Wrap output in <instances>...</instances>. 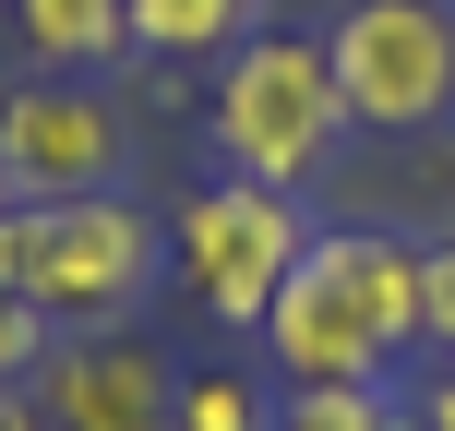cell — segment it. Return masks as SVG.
Here are the masks:
<instances>
[{
    "instance_id": "obj_1",
    "label": "cell",
    "mask_w": 455,
    "mask_h": 431,
    "mask_svg": "<svg viewBox=\"0 0 455 431\" xmlns=\"http://www.w3.org/2000/svg\"><path fill=\"white\" fill-rule=\"evenodd\" d=\"M264 360L275 384H395V360H419V251L384 227H312L264 312Z\"/></svg>"
},
{
    "instance_id": "obj_2",
    "label": "cell",
    "mask_w": 455,
    "mask_h": 431,
    "mask_svg": "<svg viewBox=\"0 0 455 431\" xmlns=\"http://www.w3.org/2000/svg\"><path fill=\"white\" fill-rule=\"evenodd\" d=\"M216 168L228 180H264V192H312L323 168H336V144L360 132L336 96V60H323V36H251L216 60Z\"/></svg>"
},
{
    "instance_id": "obj_3",
    "label": "cell",
    "mask_w": 455,
    "mask_h": 431,
    "mask_svg": "<svg viewBox=\"0 0 455 431\" xmlns=\"http://www.w3.org/2000/svg\"><path fill=\"white\" fill-rule=\"evenodd\" d=\"M299 251H312L299 192L228 180V168L168 216V275L204 299V323H228V336H264V312H275V288L299 275Z\"/></svg>"
},
{
    "instance_id": "obj_4",
    "label": "cell",
    "mask_w": 455,
    "mask_h": 431,
    "mask_svg": "<svg viewBox=\"0 0 455 431\" xmlns=\"http://www.w3.org/2000/svg\"><path fill=\"white\" fill-rule=\"evenodd\" d=\"M323 60L360 132H443L455 120V12L443 0H347L323 24Z\"/></svg>"
},
{
    "instance_id": "obj_5",
    "label": "cell",
    "mask_w": 455,
    "mask_h": 431,
    "mask_svg": "<svg viewBox=\"0 0 455 431\" xmlns=\"http://www.w3.org/2000/svg\"><path fill=\"white\" fill-rule=\"evenodd\" d=\"M168 240L132 192H72V204H36V264H24V299L60 323H132V299L156 288Z\"/></svg>"
},
{
    "instance_id": "obj_6",
    "label": "cell",
    "mask_w": 455,
    "mask_h": 431,
    "mask_svg": "<svg viewBox=\"0 0 455 431\" xmlns=\"http://www.w3.org/2000/svg\"><path fill=\"white\" fill-rule=\"evenodd\" d=\"M120 108L72 72H24L0 96V168H12V204H72V192H120Z\"/></svg>"
},
{
    "instance_id": "obj_7",
    "label": "cell",
    "mask_w": 455,
    "mask_h": 431,
    "mask_svg": "<svg viewBox=\"0 0 455 431\" xmlns=\"http://www.w3.org/2000/svg\"><path fill=\"white\" fill-rule=\"evenodd\" d=\"M36 395L60 431H168L180 408V360L132 323H60L36 360Z\"/></svg>"
},
{
    "instance_id": "obj_8",
    "label": "cell",
    "mask_w": 455,
    "mask_h": 431,
    "mask_svg": "<svg viewBox=\"0 0 455 431\" xmlns=\"http://www.w3.org/2000/svg\"><path fill=\"white\" fill-rule=\"evenodd\" d=\"M12 36L36 72H72V84H96V72L132 48V0H12Z\"/></svg>"
},
{
    "instance_id": "obj_9",
    "label": "cell",
    "mask_w": 455,
    "mask_h": 431,
    "mask_svg": "<svg viewBox=\"0 0 455 431\" xmlns=\"http://www.w3.org/2000/svg\"><path fill=\"white\" fill-rule=\"evenodd\" d=\"M264 36V0H132V48L144 60H228Z\"/></svg>"
},
{
    "instance_id": "obj_10",
    "label": "cell",
    "mask_w": 455,
    "mask_h": 431,
    "mask_svg": "<svg viewBox=\"0 0 455 431\" xmlns=\"http://www.w3.org/2000/svg\"><path fill=\"white\" fill-rule=\"evenodd\" d=\"M275 431H419L395 384H275Z\"/></svg>"
},
{
    "instance_id": "obj_11",
    "label": "cell",
    "mask_w": 455,
    "mask_h": 431,
    "mask_svg": "<svg viewBox=\"0 0 455 431\" xmlns=\"http://www.w3.org/2000/svg\"><path fill=\"white\" fill-rule=\"evenodd\" d=\"M168 431H275V384H251V371H180V408H168Z\"/></svg>"
},
{
    "instance_id": "obj_12",
    "label": "cell",
    "mask_w": 455,
    "mask_h": 431,
    "mask_svg": "<svg viewBox=\"0 0 455 431\" xmlns=\"http://www.w3.org/2000/svg\"><path fill=\"white\" fill-rule=\"evenodd\" d=\"M419 360H455V240L419 251Z\"/></svg>"
},
{
    "instance_id": "obj_13",
    "label": "cell",
    "mask_w": 455,
    "mask_h": 431,
    "mask_svg": "<svg viewBox=\"0 0 455 431\" xmlns=\"http://www.w3.org/2000/svg\"><path fill=\"white\" fill-rule=\"evenodd\" d=\"M48 336H60V323H48V312H36V299H24V288H0V384H36Z\"/></svg>"
},
{
    "instance_id": "obj_14",
    "label": "cell",
    "mask_w": 455,
    "mask_h": 431,
    "mask_svg": "<svg viewBox=\"0 0 455 431\" xmlns=\"http://www.w3.org/2000/svg\"><path fill=\"white\" fill-rule=\"evenodd\" d=\"M408 419H419V431H455V360H432V371L408 384Z\"/></svg>"
},
{
    "instance_id": "obj_15",
    "label": "cell",
    "mask_w": 455,
    "mask_h": 431,
    "mask_svg": "<svg viewBox=\"0 0 455 431\" xmlns=\"http://www.w3.org/2000/svg\"><path fill=\"white\" fill-rule=\"evenodd\" d=\"M0 431H60V419H48L36 384H0Z\"/></svg>"
},
{
    "instance_id": "obj_16",
    "label": "cell",
    "mask_w": 455,
    "mask_h": 431,
    "mask_svg": "<svg viewBox=\"0 0 455 431\" xmlns=\"http://www.w3.org/2000/svg\"><path fill=\"white\" fill-rule=\"evenodd\" d=\"M0 204H12V168H0Z\"/></svg>"
}]
</instances>
